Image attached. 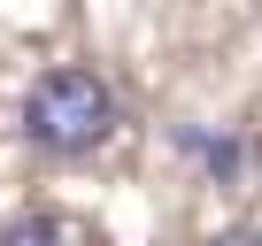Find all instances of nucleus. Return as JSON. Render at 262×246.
Instances as JSON below:
<instances>
[{
  "label": "nucleus",
  "instance_id": "obj_3",
  "mask_svg": "<svg viewBox=\"0 0 262 246\" xmlns=\"http://www.w3.org/2000/svg\"><path fill=\"white\" fill-rule=\"evenodd\" d=\"M0 246H70L54 215H8L0 223Z\"/></svg>",
  "mask_w": 262,
  "mask_h": 246
},
{
  "label": "nucleus",
  "instance_id": "obj_1",
  "mask_svg": "<svg viewBox=\"0 0 262 246\" xmlns=\"http://www.w3.org/2000/svg\"><path fill=\"white\" fill-rule=\"evenodd\" d=\"M116 123H123L116 115V85L100 69H85V62H62L24 92V139L39 154H54V162H77V154L108 146Z\"/></svg>",
  "mask_w": 262,
  "mask_h": 246
},
{
  "label": "nucleus",
  "instance_id": "obj_2",
  "mask_svg": "<svg viewBox=\"0 0 262 246\" xmlns=\"http://www.w3.org/2000/svg\"><path fill=\"white\" fill-rule=\"evenodd\" d=\"M178 146H185L216 185H231V177H239V162H247V146H239L231 131H201V123H178Z\"/></svg>",
  "mask_w": 262,
  "mask_h": 246
}]
</instances>
